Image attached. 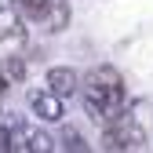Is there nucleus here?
Segmentation results:
<instances>
[{"mask_svg":"<svg viewBox=\"0 0 153 153\" xmlns=\"http://www.w3.org/2000/svg\"><path fill=\"white\" fill-rule=\"evenodd\" d=\"M18 139H22V142H29V146H26L29 153H51V149H55V142L44 135L40 128H18Z\"/></svg>","mask_w":153,"mask_h":153,"instance_id":"7","label":"nucleus"},{"mask_svg":"<svg viewBox=\"0 0 153 153\" xmlns=\"http://www.w3.org/2000/svg\"><path fill=\"white\" fill-rule=\"evenodd\" d=\"M4 91H7V76L0 73V95H4Z\"/></svg>","mask_w":153,"mask_h":153,"instance_id":"10","label":"nucleus"},{"mask_svg":"<svg viewBox=\"0 0 153 153\" xmlns=\"http://www.w3.org/2000/svg\"><path fill=\"white\" fill-rule=\"evenodd\" d=\"M4 76H26V66L18 62V59H11V62H7V73H4Z\"/></svg>","mask_w":153,"mask_h":153,"instance_id":"9","label":"nucleus"},{"mask_svg":"<svg viewBox=\"0 0 153 153\" xmlns=\"http://www.w3.org/2000/svg\"><path fill=\"white\" fill-rule=\"evenodd\" d=\"M128 102V91H124V76L113 69V66H95L84 76V106L91 113L95 124H109Z\"/></svg>","mask_w":153,"mask_h":153,"instance_id":"1","label":"nucleus"},{"mask_svg":"<svg viewBox=\"0 0 153 153\" xmlns=\"http://www.w3.org/2000/svg\"><path fill=\"white\" fill-rule=\"evenodd\" d=\"M48 7H51V0H11V11L26 22H40Z\"/></svg>","mask_w":153,"mask_h":153,"instance_id":"6","label":"nucleus"},{"mask_svg":"<svg viewBox=\"0 0 153 153\" xmlns=\"http://www.w3.org/2000/svg\"><path fill=\"white\" fill-rule=\"evenodd\" d=\"M76 88H80L76 69H69V66H51V69H48V91H51V95L66 99V95H73Z\"/></svg>","mask_w":153,"mask_h":153,"instance_id":"3","label":"nucleus"},{"mask_svg":"<svg viewBox=\"0 0 153 153\" xmlns=\"http://www.w3.org/2000/svg\"><path fill=\"white\" fill-rule=\"evenodd\" d=\"M26 102H29V109H33V117H40V120H62V117H66L62 99L51 95L48 88H33V91L26 95Z\"/></svg>","mask_w":153,"mask_h":153,"instance_id":"2","label":"nucleus"},{"mask_svg":"<svg viewBox=\"0 0 153 153\" xmlns=\"http://www.w3.org/2000/svg\"><path fill=\"white\" fill-rule=\"evenodd\" d=\"M62 142H66V153H88V142H80V135H76L73 128L66 131V139H62Z\"/></svg>","mask_w":153,"mask_h":153,"instance_id":"8","label":"nucleus"},{"mask_svg":"<svg viewBox=\"0 0 153 153\" xmlns=\"http://www.w3.org/2000/svg\"><path fill=\"white\" fill-rule=\"evenodd\" d=\"M22 36H26L22 18H18L11 7H0V44H7V40H22Z\"/></svg>","mask_w":153,"mask_h":153,"instance_id":"5","label":"nucleus"},{"mask_svg":"<svg viewBox=\"0 0 153 153\" xmlns=\"http://www.w3.org/2000/svg\"><path fill=\"white\" fill-rule=\"evenodd\" d=\"M40 22H44L48 33H62V29L69 26V4H66V0H51V7L44 11Z\"/></svg>","mask_w":153,"mask_h":153,"instance_id":"4","label":"nucleus"}]
</instances>
